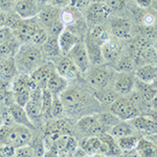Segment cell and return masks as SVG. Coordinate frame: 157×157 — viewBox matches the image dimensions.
I'll list each match as a JSON object with an SVG mask.
<instances>
[{"instance_id":"obj_47","label":"cell","mask_w":157,"mask_h":157,"mask_svg":"<svg viewBox=\"0 0 157 157\" xmlns=\"http://www.w3.org/2000/svg\"><path fill=\"white\" fill-rule=\"evenodd\" d=\"M6 26V14L0 11V27Z\"/></svg>"},{"instance_id":"obj_7","label":"cell","mask_w":157,"mask_h":157,"mask_svg":"<svg viewBox=\"0 0 157 157\" xmlns=\"http://www.w3.org/2000/svg\"><path fill=\"white\" fill-rule=\"evenodd\" d=\"M110 112L117 116L121 121H129L136 116L140 115V110L130 98L120 97L113 104L110 105Z\"/></svg>"},{"instance_id":"obj_42","label":"cell","mask_w":157,"mask_h":157,"mask_svg":"<svg viewBox=\"0 0 157 157\" xmlns=\"http://www.w3.org/2000/svg\"><path fill=\"white\" fill-rule=\"evenodd\" d=\"M106 6H108L109 11L111 13H116L120 12L121 10H124V7L126 6V2L125 1H120V0H114V1H106L105 2Z\"/></svg>"},{"instance_id":"obj_43","label":"cell","mask_w":157,"mask_h":157,"mask_svg":"<svg viewBox=\"0 0 157 157\" xmlns=\"http://www.w3.org/2000/svg\"><path fill=\"white\" fill-rule=\"evenodd\" d=\"M91 1H84V0H75V1H71V6L73 7H75V9L78 10V11H80L82 13L83 11H86V10L88 9V6H90Z\"/></svg>"},{"instance_id":"obj_34","label":"cell","mask_w":157,"mask_h":157,"mask_svg":"<svg viewBox=\"0 0 157 157\" xmlns=\"http://www.w3.org/2000/svg\"><path fill=\"white\" fill-rule=\"evenodd\" d=\"M98 121L100 123V125L102 126V128L104 129L106 133L110 130L111 128H113L115 125H117L121 121L120 118L117 116H115L112 112L108 111V112H102L97 114Z\"/></svg>"},{"instance_id":"obj_33","label":"cell","mask_w":157,"mask_h":157,"mask_svg":"<svg viewBox=\"0 0 157 157\" xmlns=\"http://www.w3.org/2000/svg\"><path fill=\"white\" fill-rule=\"evenodd\" d=\"M114 65L116 71L124 73H132L136 66L130 55H121L114 62Z\"/></svg>"},{"instance_id":"obj_35","label":"cell","mask_w":157,"mask_h":157,"mask_svg":"<svg viewBox=\"0 0 157 157\" xmlns=\"http://www.w3.org/2000/svg\"><path fill=\"white\" fill-rule=\"evenodd\" d=\"M80 147L86 152V154L93 155L100 152L101 139L98 138V136H90V137L83 139L80 144Z\"/></svg>"},{"instance_id":"obj_25","label":"cell","mask_w":157,"mask_h":157,"mask_svg":"<svg viewBox=\"0 0 157 157\" xmlns=\"http://www.w3.org/2000/svg\"><path fill=\"white\" fill-rule=\"evenodd\" d=\"M134 150L139 157H156V143L148 137H139Z\"/></svg>"},{"instance_id":"obj_5","label":"cell","mask_w":157,"mask_h":157,"mask_svg":"<svg viewBox=\"0 0 157 157\" xmlns=\"http://www.w3.org/2000/svg\"><path fill=\"white\" fill-rule=\"evenodd\" d=\"M11 83V90L13 92L14 103L21 107H24L25 104L29 100L30 91L37 87L30 81L29 75H18Z\"/></svg>"},{"instance_id":"obj_23","label":"cell","mask_w":157,"mask_h":157,"mask_svg":"<svg viewBox=\"0 0 157 157\" xmlns=\"http://www.w3.org/2000/svg\"><path fill=\"white\" fill-rule=\"evenodd\" d=\"M134 77L137 81L145 84H153L156 81L155 64H145L139 66L134 72Z\"/></svg>"},{"instance_id":"obj_30","label":"cell","mask_w":157,"mask_h":157,"mask_svg":"<svg viewBox=\"0 0 157 157\" xmlns=\"http://www.w3.org/2000/svg\"><path fill=\"white\" fill-rule=\"evenodd\" d=\"M68 87V81L65 80L64 78L60 77L57 72L50 78L46 85V89L52 93V95H59Z\"/></svg>"},{"instance_id":"obj_38","label":"cell","mask_w":157,"mask_h":157,"mask_svg":"<svg viewBox=\"0 0 157 157\" xmlns=\"http://www.w3.org/2000/svg\"><path fill=\"white\" fill-rule=\"evenodd\" d=\"M29 146L33 148L35 157H43L46 152V147H45L44 140L42 138H34L33 137Z\"/></svg>"},{"instance_id":"obj_20","label":"cell","mask_w":157,"mask_h":157,"mask_svg":"<svg viewBox=\"0 0 157 157\" xmlns=\"http://www.w3.org/2000/svg\"><path fill=\"white\" fill-rule=\"evenodd\" d=\"M81 41L82 40L75 36V34H72L71 32H69L66 29H63L62 33L58 36V43H59V47L62 56H67L70 52V50Z\"/></svg>"},{"instance_id":"obj_39","label":"cell","mask_w":157,"mask_h":157,"mask_svg":"<svg viewBox=\"0 0 157 157\" xmlns=\"http://www.w3.org/2000/svg\"><path fill=\"white\" fill-rule=\"evenodd\" d=\"M65 112L64 107L60 101V98L58 95H52V116L54 118H58L63 115Z\"/></svg>"},{"instance_id":"obj_26","label":"cell","mask_w":157,"mask_h":157,"mask_svg":"<svg viewBox=\"0 0 157 157\" xmlns=\"http://www.w3.org/2000/svg\"><path fill=\"white\" fill-rule=\"evenodd\" d=\"M134 91L139 95L141 101L147 103L153 102L156 97V85L155 83L153 84H145L139 81H135V87Z\"/></svg>"},{"instance_id":"obj_49","label":"cell","mask_w":157,"mask_h":157,"mask_svg":"<svg viewBox=\"0 0 157 157\" xmlns=\"http://www.w3.org/2000/svg\"><path fill=\"white\" fill-rule=\"evenodd\" d=\"M3 125V116H0V127Z\"/></svg>"},{"instance_id":"obj_31","label":"cell","mask_w":157,"mask_h":157,"mask_svg":"<svg viewBox=\"0 0 157 157\" xmlns=\"http://www.w3.org/2000/svg\"><path fill=\"white\" fill-rule=\"evenodd\" d=\"M20 45H21V43L16 39L15 36L10 40H7V41L1 43L0 44V59L14 58Z\"/></svg>"},{"instance_id":"obj_14","label":"cell","mask_w":157,"mask_h":157,"mask_svg":"<svg viewBox=\"0 0 157 157\" xmlns=\"http://www.w3.org/2000/svg\"><path fill=\"white\" fill-rule=\"evenodd\" d=\"M101 50H102L104 62L114 63L123 55V50H124L123 41L111 36L110 39L108 41H106L101 46Z\"/></svg>"},{"instance_id":"obj_13","label":"cell","mask_w":157,"mask_h":157,"mask_svg":"<svg viewBox=\"0 0 157 157\" xmlns=\"http://www.w3.org/2000/svg\"><path fill=\"white\" fill-rule=\"evenodd\" d=\"M67 57L72 61L75 66L78 70V72L83 73V75H85L91 66L89 59H88L87 50H86L84 41H81L80 43H78L70 50V52L67 55Z\"/></svg>"},{"instance_id":"obj_4","label":"cell","mask_w":157,"mask_h":157,"mask_svg":"<svg viewBox=\"0 0 157 157\" xmlns=\"http://www.w3.org/2000/svg\"><path fill=\"white\" fill-rule=\"evenodd\" d=\"M64 110L69 113L80 112L87 103V97L77 87H68L59 95Z\"/></svg>"},{"instance_id":"obj_9","label":"cell","mask_w":157,"mask_h":157,"mask_svg":"<svg viewBox=\"0 0 157 157\" xmlns=\"http://www.w3.org/2000/svg\"><path fill=\"white\" fill-rule=\"evenodd\" d=\"M42 90L40 88H34L30 91L29 100L25 104L24 110L27 116L30 120L34 126L36 127V124L41 121V102H42Z\"/></svg>"},{"instance_id":"obj_24","label":"cell","mask_w":157,"mask_h":157,"mask_svg":"<svg viewBox=\"0 0 157 157\" xmlns=\"http://www.w3.org/2000/svg\"><path fill=\"white\" fill-rule=\"evenodd\" d=\"M111 35L110 33L108 32L107 29L104 27V25H95V26H92L90 29H88V32L86 34V39L90 40V41L97 43L98 45L102 46V45L105 43L106 41H108L110 39Z\"/></svg>"},{"instance_id":"obj_28","label":"cell","mask_w":157,"mask_h":157,"mask_svg":"<svg viewBox=\"0 0 157 157\" xmlns=\"http://www.w3.org/2000/svg\"><path fill=\"white\" fill-rule=\"evenodd\" d=\"M71 3V2H70ZM82 13L80 11H78L75 7H73L71 4H69L67 7H65L64 10H62L60 13V20L62 22L64 29L66 27L71 26L78 21L82 18Z\"/></svg>"},{"instance_id":"obj_37","label":"cell","mask_w":157,"mask_h":157,"mask_svg":"<svg viewBox=\"0 0 157 157\" xmlns=\"http://www.w3.org/2000/svg\"><path fill=\"white\" fill-rule=\"evenodd\" d=\"M139 137L137 135H130V136H125L118 139H115L117 143L118 148L121 149V152L125 151H131L135 149L136 145H137Z\"/></svg>"},{"instance_id":"obj_11","label":"cell","mask_w":157,"mask_h":157,"mask_svg":"<svg viewBox=\"0 0 157 157\" xmlns=\"http://www.w3.org/2000/svg\"><path fill=\"white\" fill-rule=\"evenodd\" d=\"M56 73V67L54 62L47 61L43 63L39 68H37L34 72L29 75V78L33 84L40 89H45L50 78Z\"/></svg>"},{"instance_id":"obj_22","label":"cell","mask_w":157,"mask_h":157,"mask_svg":"<svg viewBox=\"0 0 157 157\" xmlns=\"http://www.w3.org/2000/svg\"><path fill=\"white\" fill-rule=\"evenodd\" d=\"M18 75V70L15 65L14 58L0 59V80L2 82L13 81Z\"/></svg>"},{"instance_id":"obj_2","label":"cell","mask_w":157,"mask_h":157,"mask_svg":"<svg viewBox=\"0 0 157 157\" xmlns=\"http://www.w3.org/2000/svg\"><path fill=\"white\" fill-rule=\"evenodd\" d=\"M33 139L32 130L23 126L13 125L0 127V144L19 148L22 146L29 145Z\"/></svg>"},{"instance_id":"obj_12","label":"cell","mask_w":157,"mask_h":157,"mask_svg":"<svg viewBox=\"0 0 157 157\" xmlns=\"http://www.w3.org/2000/svg\"><path fill=\"white\" fill-rule=\"evenodd\" d=\"M108 32L116 39H129L132 34V23L124 17H112L109 20Z\"/></svg>"},{"instance_id":"obj_50","label":"cell","mask_w":157,"mask_h":157,"mask_svg":"<svg viewBox=\"0 0 157 157\" xmlns=\"http://www.w3.org/2000/svg\"><path fill=\"white\" fill-rule=\"evenodd\" d=\"M84 157H91V155H88V154H87V155H86V156H84Z\"/></svg>"},{"instance_id":"obj_27","label":"cell","mask_w":157,"mask_h":157,"mask_svg":"<svg viewBox=\"0 0 157 157\" xmlns=\"http://www.w3.org/2000/svg\"><path fill=\"white\" fill-rule=\"evenodd\" d=\"M84 43L86 46V50H87V55H88V59H89L90 65H92V66H100V65H103L105 62H104L102 50H101L100 45L90 41V40L86 39V38H85Z\"/></svg>"},{"instance_id":"obj_6","label":"cell","mask_w":157,"mask_h":157,"mask_svg":"<svg viewBox=\"0 0 157 157\" xmlns=\"http://www.w3.org/2000/svg\"><path fill=\"white\" fill-rule=\"evenodd\" d=\"M85 78L93 90H102L108 88V85L113 78V73L108 66H104L103 64L100 66L90 67L85 73Z\"/></svg>"},{"instance_id":"obj_41","label":"cell","mask_w":157,"mask_h":157,"mask_svg":"<svg viewBox=\"0 0 157 157\" xmlns=\"http://www.w3.org/2000/svg\"><path fill=\"white\" fill-rule=\"evenodd\" d=\"M14 157H35L33 148L29 145L15 148Z\"/></svg>"},{"instance_id":"obj_40","label":"cell","mask_w":157,"mask_h":157,"mask_svg":"<svg viewBox=\"0 0 157 157\" xmlns=\"http://www.w3.org/2000/svg\"><path fill=\"white\" fill-rule=\"evenodd\" d=\"M141 16H140V19L138 21L141 22V24L144 26H147V27H151V26H154L155 24V21H156V18H155V15L151 12H141Z\"/></svg>"},{"instance_id":"obj_48","label":"cell","mask_w":157,"mask_h":157,"mask_svg":"<svg viewBox=\"0 0 157 157\" xmlns=\"http://www.w3.org/2000/svg\"><path fill=\"white\" fill-rule=\"evenodd\" d=\"M91 157H107V156H105L104 154H101V153H95V154H93V155H91Z\"/></svg>"},{"instance_id":"obj_16","label":"cell","mask_w":157,"mask_h":157,"mask_svg":"<svg viewBox=\"0 0 157 157\" xmlns=\"http://www.w3.org/2000/svg\"><path fill=\"white\" fill-rule=\"evenodd\" d=\"M135 81L136 78L132 73L118 72V75L114 78L113 90L120 97H127L134 91Z\"/></svg>"},{"instance_id":"obj_1","label":"cell","mask_w":157,"mask_h":157,"mask_svg":"<svg viewBox=\"0 0 157 157\" xmlns=\"http://www.w3.org/2000/svg\"><path fill=\"white\" fill-rule=\"evenodd\" d=\"M14 61L19 75H29L44 63L41 47L32 43H21L14 56Z\"/></svg>"},{"instance_id":"obj_15","label":"cell","mask_w":157,"mask_h":157,"mask_svg":"<svg viewBox=\"0 0 157 157\" xmlns=\"http://www.w3.org/2000/svg\"><path fill=\"white\" fill-rule=\"evenodd\" d=\"M77 127L81 132H83L88 137H90V136H98L102 133H105L102 126L98 123L97 114H88L82 116L77 121Z\"/></svg>"},{"instance_id":"obj_44","label":"cell","mask_w":157,"mask_h":157,"mask_svg":"<svg viewBox=\"0 0 157 157\" xmlns=\"http://www.w3.org/2000/svg\"><path fill=\"white\" fill-rule=\"evenodd\" d=\"M15 148L6 145H0V157H14Z\"/></svg>"},{"instance_id":"obj_46","label":"cell","mask_w":157,"mask_h":157,"mask_svg":"<svg viewBox=\"0 0 157 157\" xmlns=\"http://www.w3.org/2000/svg\"><path fill=\"white\" fill-rule=\"evenodd\" d=\"M43 157H59V154L57 152H55L54 150H46Z\"/></svg>"},{"instance_id":"obj_17","label":"cell","mask_w":157,"mask_h":157,"mask_svg":"<svg viewBox=\"0 0 157 157\" xmlns=\"http://www.w3.org/2000/svg\"><path fill=\"white\" fill-rule=\"evenodd\" d=\"M54 64L56 67V72L68 82L77 78L78 75L80 73L77 67L75 66V64L72 63V61L67 56H62L61 58L55 61Z\"/></svg>"},{"instance_id":"obj_8","label":"cell","mask_w":157,"mask_h":157,"mask_svg":"<svg viewBox=\"0 0 157 157\" xmlns=\"http://www.w3.org/2000/svg\"><path fill=\"white\" fill-rule=\"evenodd\" d=\"M86 23L87 26L92 27L95 25H102L103 22L110 15L108 6L105 2L102 1H91L90 6L86 10Z\"/></svg>"},{"instance_id":"obj_21","label":"cell","mask_w":157,"mask_h":157,"mask_svg":"<svg viewBox=\"0 0 157 157\" xmlns=\"http://www.w3.org/2000/svg\"><path fill=\"white\" fill-rule=\"evenodd\" d=\"M41 50L43 52V56L48 58V61H52V62H55L56 60L62 57L59 43H58V37L56 36L48 35L46 41L43 43V45L41 46Z\"/></svg>"},{"instance_id":"obj_29","label":"cell","mask_w":157,"mask_h":157,"mask_svg":"<svg viewBox=\"0 0 157 157\" xmlns=\"http://www.w3.org/2000/svg\"><path fill=\"white\" fill-rule=\"evenodd\" d=\"M107 133L112 136L114 139L125 137V136L136 135V131L131 126V124L129 121H121L117 125H115L113 128H111Z\"/></svg>"},{"instance_id":"obj_18","label":"cell","mask_w":157,"mask_h":157,"mask_svg":"<svg viewBox=\"0 0 157 157\" xmlns=\"http://www.w3.org/2000/svg\"><path fill=\"white\" fill-rule=\"evenodd\" d=\"M136 132L146 133L148 135L156 132V121L151 115H138L129 121Z\"/></svg>"},{"instance_id":"obj_19","label":"cell","mask_w":157,"mask_h":157,"mask_svg":"<svg viewBox=\"0 0 157 157\" xmlns=\"http://www.w3.org/2000/svg\"><path fill=\"white\" fill-rule=\"evenodd\" d=\"M7 112L11 115L15 125L23 126V127L29 128L30 130L36 128L34 126V124L30 121L29 116H27L26 112H25V110H24V107H21V106L17 105V104H15V103H12L11 105H10Z\"/></svg>"},{"instance_id":"obj_36","label":"cell","mask_w":157,"mask_h":157,"mask_svg":"<svg viewBox=\"0 0 157 157\" xmlns=\"http://www.w3.org/2000/svg\"><path fill=\"white\" fill-rule=\"evenodd\" d=\"M52 94L45 88V89L42 90V102H41L42 118H45V120L52 118Z\"/></svg>"},{"instance_id":"obj_3","label":"cell","mask_w":157,"mask_h":157,"mask_svg":"<svg viewBox=\"0 0 157 157\" xmlns=\"http://www.w3.org/2000/svg\"><path fill=\"white\" fill-rule=\"evenodd\" d=\"M60 10L48 4V2H45L44 6L38 15L40 24L46 29L47 34L50 36L58 37L64 29V26L60 20Z\"/></svg>"},{"instance_id":"obj_32","label":"cell","mask_w":157,"mask_h":157,"mask_svg":"<svg viewBox=\"0 0 157 157\" xmlns=\"http://www.w3.org/2000/svg\"><path fill=\"white\" fill-rule=\"evenodd\" d=\"M93 97L98 100L101 104L104 105H111L120 98V95L112 89H102V90H94L93 91Z\"/></svg>"},{"instance_id":"obj_10","label":"cell","mask_w":157,"mask_h":157,"mask_svg":"<svg viewBox=\"0 0 157 157\" xmlns=\"http://www.w3.org/2000/svg\"><path fill=\"white\" fill-rule=\"evenodd\" d=\"M45 2L36 0H19L15 1L14 11L22 20L36 18L44 6Z\"/></svg>"},{"instance_id":"obj_45","label":"cell","mask_w":157,"mask_h":157,"mask_svg":"<svg viewBox=\"0 0 157 157\" xmlns=\"http://www.w3.org/2000/svg\"><path fill=\"white\" fill-rule=\"evenodd\" d=\"M120 157H139V156H138V154L136 153L135 150H131V151L121 152Z\"/></svg>"}]
</instances>
